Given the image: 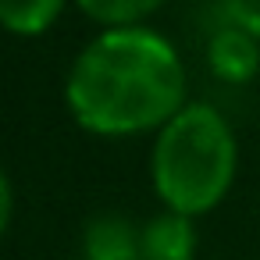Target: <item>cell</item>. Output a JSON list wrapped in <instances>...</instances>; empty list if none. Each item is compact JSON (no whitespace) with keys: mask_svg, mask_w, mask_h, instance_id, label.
<instances>
[{"mask_svg":"<svg viewBox=\"0 0 260 260\" xmlns=\"http://www.w3.org/2000/svg\"><path fill=\"white\" fill-rule=\"evenodd\" d=\"M61 93L72 121L89 136H157L189 104V68L150 25L100 29L68 64Z\"/></svg>","mask_w":260,"mask_h":260,"instance_id":"obj_1","label":"cell"},{"mask_svg":"<svg viewBox=\"0 0 260 260\" xmlns=\"http://www.w3.org/2000/svg\"><path fill=\"white\" fill-rule=\"evenodd\" d=\"M239 175L232 121L207 100H189L150 146V185L164 210L185 217L214 214Z\"/></svg>","mask_w":260,"mask_h":260,"instance_id":"obj_2","label":"cell"},{"mask_svg":"<svg viewBox=\"0 0 260 260\" xmlns=\"http://www.w3.org/2000/svg\"><path fill=\"white\" fill-rule=\"evenodd\" d=\"M207 68L228 86H249L260 75V40L224 18L207 36Z\"/></svg>","mask_w":260,"mask_h":260,"instance_id":"obj_3","label":"cell"},{"mask_svg":"<svg viewBox=\"0 0 260 260\" xmlns=\"http://www.w3.org/2000/svg\"><path fill=\"white\" fill-rule=\"evenodd\" d=\"M200 249V232L196 217L175 214V210H157L139 224V253L143 260H196Z\"/></svg>","mask_w":260,"mask_h":260,"instance_id":"obj_4","label":"cell"},{"mask_svg":"<svg viewBox=\"0 0 260 260\" xmlns=\"http://www.w3.org/2000/svg\"><path fill=\"white\" fill-rule=\"evenodd\" d=\"M82 260H143L139 224L114 210L89 217L82 228Z\"/></svg>","mask_w":260,"mask_h":260,"instance_id":"obj_5","label":"cell"},{"mask_svg":"<svg viewBox=\"0 0 260 260\" xmlns=\"http://www.w3.org/2000/svg\"><path fill=\"white\" fill-rule=\"evenodd\" d=\"M72 0H0V29L18 40L47 36Z\"/></svg>","mask_w":260,"mask_h":260,"instance_id":"obj_6","label":"cell"},{"mask_svg":"<svg viewBox=\"0 0 260 260\" xmlns=\"http://www.w3.org/2000/svg\"><path fill=\"white\" fill-rule=\"evenodd\" d=\"M82 18H89L100 29H128V25H146L164 0H72Z\"/></svg>","mask_w":260,"mask_h":260,"instance_id":"obj_7","label":"cell"},{"mask_svg":"<svg viewBox=\"0 0 260 260\" xmlns=\"http://www.w3.org/2000/svg\"><path fill=\"white\" fill-rule=\"evenodd\" d=\"M221 11L232 25L260 40V0H221Z\"/></svg>","mask_w":260,"mask_h":260,"instance_id":"obj_8","label":"cell"},{"mask_svg":"<svg viewBox=\"0 0 260 260\" xmlns=\"http://www.w3.org/2000/svg\"><path fill=\"white\" fill-rule=\"evenodd\" d=\"M11 221H15V182L4 171V164H0V239L8 235Z\"/></svg>","mask_w":260,"mask_h":260,"instance_id":"obj_9","label":"cell"}]
</instances>
